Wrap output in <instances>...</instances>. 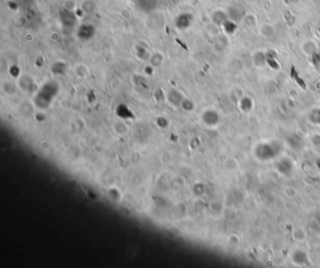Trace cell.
<instances>
[{"label":"cell","instance_id":"1","mask_svg":"<svg viewBox=\"0 0 320 268\" xmlns=\"http://www.w3.org/2000/svg\"><path fill=\"white\" fill-rule=\"evenodd\" d=\"M66 1L68 2V4L65 3L67 10H73L74 6H75V2L73 0H66Z\"/></svg>","mask_w":320,"mask_h":268}]
</instances>
